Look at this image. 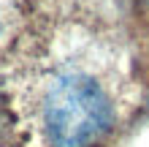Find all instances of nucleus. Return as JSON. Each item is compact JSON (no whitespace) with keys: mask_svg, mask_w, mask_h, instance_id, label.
<instances>
[{"mask_svg":"<svg viewBox=\"0 0 149 147\" xmlns=\"http://www.w3.org/2000/svg\"><path fill=\"white\" fill-rule=\"evenodd\" d=\"M49 147H95L114 128V101L84 71H60L43 84L38 101Z\"/></svg>","mask_w":149,"mask_h":147,"instance_id":"f257e3e1","label":"nucleus"}]
</instances>
